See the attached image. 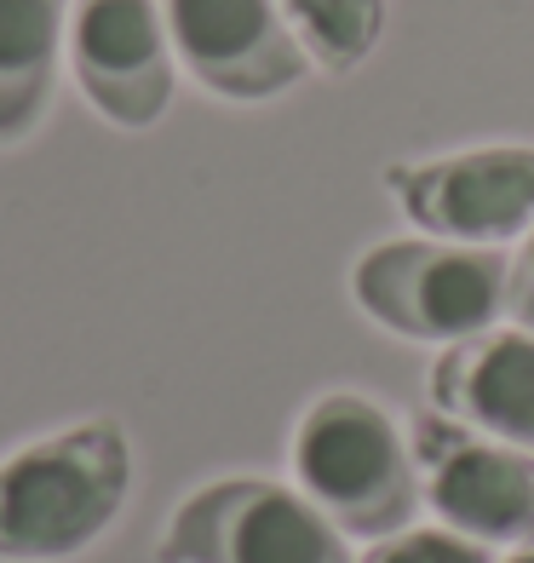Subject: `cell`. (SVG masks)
<instances>
[{"instance_id": "4fadbf2b", "label": "cell", "mask_w": 534, "mask_h": 563, "mask_svg": "<svg viewBox=\"0 0 534 563\" xmlns=\"http://www.w3.org/2000/svg\"><path fill=\"white\" fill-rule=\"evenodd\" d=\"M512 317L534 334V224H529V242L518 247V260H512Z\"/></svg>"}, {"instance_id": "7c38bea8", "label": "cell", "mask_w": 534, "mask_h": 563, "mask_svg": "<svg viewBox=\"0 0 534 563\" xmlns=\"http://www.w3.org/2000/svg\"><path fill=\"white\" fill-rule=\"evenodd\" d=\"M363 563H494V558L460 529H402V534H386Z\"/></svg>"}, {"instance_id": "3957f363", "label": "cell", "mask_w": 534, "mask_h": 563, "mask_svg": "<svg viewBox=\"0 0 534 563\" xmlns=\"http://www.w3.org/2000/svg\"><path fill=\"white\" fill-rule=\"evenodd\" d=\"M351 288L391 334L460 345L512 311V260L471 242H379L356 260Z\"/></svg>"}, {"instance_id": "8992f818", "label": "cell", "mask_w": 534, "mask_h": 563, "mask_svg": "<svg viewBox=\"0 0 534 563\" xmlns=\"http://www.w3.org/2000/svg\"><path fill=\"white\" fill-rule=\"evenodd\" d=\"M391 190L402 213L420 230H431L437 242L494 247L534 224V150L489 144L437 162H409V167H391Z\"/></svg>"}, {"instance_id": "277c9868", "label": "cell", "mask_w": 534, "mask_h": 563, "mask_svg": "<svg viewBox=\"0 0 534 563\" xmlns=\"http://www.w3.org/2000/svg\"><path fill=\"white\" fill-rule=\"evenodd\" d=\"M162 563H351L345 529L288 483L219 477L173 511Z\"/></svg>"}, {"instance_id": "52a82bcc", "label": "cell", "mask_w": 534, "mask_h": 563, "mask_svg": "<svg viewBox=\"0 0 534 563\" xmlns=\"http://www.w3.org/2000/svg\"><path fill=\"white\" fill-rule=\"evenodd\" d=\"M173 58L219 98L259 104L304 75V46L276 0H162Z\"/></svg>"}, {"instance_id": "5bb4252c", "label": "cell", "mask_w": 534, "mask_h": 563, "mask_svg": "<svg viewBox=\"0 0 534 563\" xmlns=\"http://www.w3.org/2000/svg\"><path fill=\"white\" fill-rule=\"evenodd\" d=\"M500 563H534V541H529V547H518L512 558H500Z\"/></svg>"}, {"instance_id": "30bf717a", "label": "cell", "mask_w": 534, "mask_h": 563, "mask_svg": "<svg viewBox=\"0 0 534 563\" xmlns=\"http://www.w3.org/2000/svg\"><path fill=\"white\" fill-rule=\"evenodd\" d=\"M75 0H0V150L46 121Z\"/></svg>"}, {"instance_id": "8fae6325", "label": "cell", "mask_w": 534, "mask_h": 563, "mask_svg": "<svg viewBox=\"0 0 534 563\" xmlns=\"http://www.w3.org/2000/svg\"><path fill=\"white\" fill-rule=\"evenodd\" d=\"M276 7L299 35L304 58H316L334 75L356 69L386 35V0H276Z\"/></svg>"}, {"instance_id": "ba28073f", "label": "cell", "mask_w": 534, "mask_h": 563, "mask_svg": "<svg viewBox=\"0 0 534 563\" xmlns=\"http://www.w3.org/2000/svg\"><path fill=\"white\" fill-rule=\"evenodd\" d=\"M420 489L431 511L471 534L482 547L500 541H534V454L477 438V431L443 420H420Z\"/></svg>"}, {"instance_id": "7a4b0ae2", "label": "cell", "mask_w": 534, "mask_h": 563, "mask_svg": "<svg viewBox=\"0 0 534 563\" xmlns=\"http://www.w3.org/2000/svg\"><path fill=\"white\" fill-rule=\"evenodd\" d=\"M293 477L345 534L386 541L420 511V466L409 438L379 402L356 391H327L304 408L293 431Z\"/></svg>"}, {"instance_id": "9c48e42d", "label": "cell", "mask_w": 534, "mask_h": 563, "mask_svg": "<svg viewBox=\"0 0 534 563\" xmlns=\"http://www.w3.org/2000/svg\"><path fill=\"white\" fill-rule=\"evenodd\" d=\"M431 402L477 438L534 454V334H477L437 356Z\"/></svg>"}, {"instance_id": "6da1fadb", "label": "cell", "mask_w": 534, "mask_h": 563, "mask_svg": "<svg viewBox=\"0 0 534 563\" xmlns=\"http://www.w3.org/2000/svg\"><path fill=\"white\" fill-rule=\"evenodd\" d=\"M133 489V443L115 420H81L0 460V563L87 552Z\"/></svg>"}, {"instance_id": "5b68a950", "label": "cell", "mask_w": 534, "mask_h": 563, "mask_svg": "<svg viewBox=\"0 0 534 563\" xmlns=\"http://www.w3.org/2000/svg\"><path fill=\"white\" fill-rule=\"evenodd\" d=\"M64 69L81 98L115 126H156L173 104V41L162 0H75Z\"/></svg>"}]
</instances>
